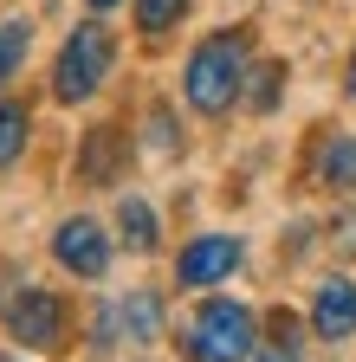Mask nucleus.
I'll use <instances>...</instances> for the list:
<instances>
[{
	"label": "nucleus",
	"mask_w": 356,
	"mask_h": 362,
	"mask_svg": "<svg viewBox=\"0 0 356 362\" xmlns=\"http://www.w3.org/2000/svg\"><path fill=\"white\" fill-rule=\"evenodd\" d=\"M246 71H253V39H246L240 26H227V33L201 39L195 52H188L182 90H188V104H195L201 117H227V110L240 104V90H246Z\"/></svg>",
	"instance_id": "f257e3e1"
},
{
	"label": "nucleus",
	"mask_w": 356,
	"mask_h": 362,
	"mask_svg": "<svg viewBox=\"0 0 356 362\" xmlns=\"http://www.w3.org/2000/svg\"><path fill=\"white\" fill-rule=\"evenodd\" d=\"M259 349V324L240 298H207L195 310V324L182 337V356L188 362H246Z\"/></svg>",
	"instance_id": "f03ea898"
},
{
	"label": "nucleus",
	"mask_w": 356,
	"mask_h": 362,
	"mask_svg": "<svg viewBox=\"0 0 356 362\" xmlns=\"http://www.w3.org/2000/svg\"><path fill=\"white\" fill-rule=\"evenodd\" d=\"M110 59H117L110 26H98V20L71 26V39L59 45V65H52V98H59V104H84V98H98V84L110 78Z\"/></svg>",
	"instance_id": "7ed1b4c3"
},
{
	"label": "nucleus",
	"mask_w": 356,
	"mask_h": 362,
	"mask_svg": "<svg viewBox=\"0 0 356 362\" xmlns=\"http://www.w3.org/2000/svg\"><path fill=\"white\" fill-rule=\"evenodd\" d=\"M7 337L26 349H59L65 343V298L46 285H20L7 298Z\"/></svg>",
	"instance_id": "20e7f679"
},
{
	"label": "nucleus",
	"mask_w": 356,
	"mask_h": 362,
	"mask_svg": "<svg viewBox=\"0 0 356 362\" xmlns=\"http://www.w3.org/2000/svg\"><path fill=\"white\" fill-rule=\"evenodd\" d=\"M240 259H246V246H240L234 233H201V240L182 246V259H175V285L207 291V285H220V279H234Z\"/></svg>",
	"instance_id": "39448f33"
},
{
	"label": "nucleus",
	"mask_w": 356,
	"mask_h": 362,
	"mask_svg": "<svg viewBox=\"0 0 356 362\" xmlns=\"http://www.w3.org/2000/svg\"><path fill=\"white\" fill-rule=\"evenodd\" d=\"M52 259L65 265V272H78V279H104L110 272V233L98 220H65L59 233H52Z\"/></svg>",
	"instance_id": "423d86ee"
},
{
	"label": "nucleus",
	"mask_w": 356,
	"mask_h": 362,
	"mask_svg": "<svg viewBox=\"0 0 356 362\" xmlns=\"http://www.w3.org/2000/svg\"><path fill=\"white\" fill-rule=\"evenodd\" d=\"M311 330L324 343H350L356 337V285L350 279H324L318 298H311Z\"/></svg>",
	"instance_id": "0eeeda50"
},
{
	"label": "nucleus",
	"mask_w": 356,
	"mask_h": 362,
	"mask_svg": "<svg viewBox=\"0 0 356 362\" xmlns=\"http://www.w3.org/2000/svg\"><path fill=\"white\" fill-rule=\"evenodd\" d=\"M110 317H117V337H130V343L162 337V298L156 291H130L123 304H110Z\"/></svg>",
	"instance_id": "6e6552de"
},
{
	"label": "nucleus",
	"mask_w": 356,
	"mask_h": 362,
	"mask_svg": "<svg viewBox=\"0 0 356 362\" xmlns=\"http://www.w3.org/2000/svg\"><path fill=\"white\" fill-rule=\"evenodd\" d=\"M78 175L91 181V188H104V181L117 175V129H110V123H98L91 136H84V156H78Z\"/></svg>",
	"instance_id": "1a4fd4ad"
},
{
	"label": "nucleus",
	"mask_w": 356,
	"mask_h": 362,
	"mask_svg": "<svg viewBox=\"0 0 356 362\" xmlns=\"http://www.w3.org/2000/svg\"><path fill=\"white\" fill-rule=\"evenodd\" d=\"M318 175H324V188H337V194L356 188V129H343V136H331V143H324Z\"/></svg>",
	"instance_id": "9d476101"
},
{
	"label": "nucleus",
	"mask_w": 356,
	"mask_h": 362,
	"mask_svg": "<svg viewBox=\"0 0 356 362\" xmlns=\"http://www.w3.org/2000/svg\"><path fill=\"white\" fill-rule=\"evenodd\" d=\"M117 226H123V246H130V252H156V207H149V201L130 194V201L117 207Z\"/></svg>",
	"instance_id": "9b49d317"
},
{
	"label": "nucleus",
	"mask_w": 356,
	"mask_h": 362,
	"mask_svg": "<svg viewBox=\"0 0 356 362\" xmlns=\"http://www.w3.org/2000/svg\"><path fill=\"white\" fill-rule=\"evenodd\" d=\"M26 136H33V117H26V104H0V168H13L20 156H26Z\"/></svg>",
	"instance_id": "f8f14e48"
},
{
	"label": "nucleus",
	"mask_w": 356,
	"mask_h": 362,
	"mask_svg": "<svg viewBox=\"0 0 356 362\" xmlns=\"http://www.w3.org/2000/svg\"><path fill=\"white\" fill-rule=\"evenodd\" d=\"M26 52H33V26L26 20H0V84L26 65Z\"/></svg>",
	"instance_id": "ddd939ff"
},
{
	"label": "nucleus",
	"mask_w": 356,
	"mask_h": 362,
	"mask_svg": "<svg viewBox=\"0 0 356 362\" xmlns=\"http://www.w3.org/2000/svg\"><path fill=\"white\" fill-rule=\"evenodd\" d=\"M259 362H298V317L292 310H272V337H265V349H253Z\"/></svg>",
	"instance_id": "4468645a"
},
{
	"label": "nucleus",
	"mask_w": 356,
	"mask_h": 362,
	"mask_svg": "<svg viewBox=\"0 0 356 362\" xmlns=\"http://www.w3.org/2000/svg\"><path fill=\"white\" fill-rule=\"evenodd\" d=\"M182 13H188V0H137V26H143L149 39H156V33H168Z\"/></svg>",
	"instance_id": "2eb2a0df"
},
{
	"label": "nucleus",
	"mask_w": 356,
	"mask_h": 362,
	"mask_svg": "<svg viewBox=\"0 0 356 362\" xmlns=\"http://www.w3.org/2000/svg\"><path fill=\"white\" fill-rule=\"evenodd\" d=\"M246 78H253V110H272L279 90H285V65H259V71H246Z\"/></svg>",
	"instance_id": "dca6fc26"
},
{
	"label": "nucleus",
	"mask_w": 356,
	"mask_h": 362,
	"mask_svg": "<svg viewBox=\"0 0 356 362\" xmlns=\"http://www.w3.org/2000/svg\"><path fill=\"white\" fill-rule=\"evenodd\" d=\"M149 149H175V117L168 110H149Z\"/></svg>",
	"instance_id": "f3484780"
},
{
	"label": "nucleus",
	"mask_w": 356,
	"mask_h": 362,
	"mask_svg": "<svg viewBox=\"0 0 356 362\" xmlns=\"http://www.w3.org/2000/svg\"><path fill=\"white\" fill-rule=\"evenodd\" d=\"M343 90H350V104H356V52H350V84Z\"/></svg>",
	"instance_id": "a211bd4d"
},
{
	"label": "nucleus",
	"mask_w": 356,
	"mask_h": 362,
	"mask_svg": "<svg viewBox=\"0 0 356 362\" xmlns=\"http://www.w3.org/2000/svg\"><path fill=\"white\" fill-rule=\"evenodd\" d=\"M91 7H98V13H110V7H123V0H91Z\"/></svg>",
	"instance_id": "6ab92c4d"
},
{
	"label": "nucleus",
	"mask_w": 356,
	"mask_h": 362,
	"mask_svg": "<svg viewBox=\"0 0 356 362\" xmlns=\"http://www.w3.org/2000/svg\"><path fill=\"white\" fill-rule=\"evenodd\" d=\"M0 362H20V356H0Z\"/></svg>",
	"instance_id": "aec40b11"
}]
</instances>
